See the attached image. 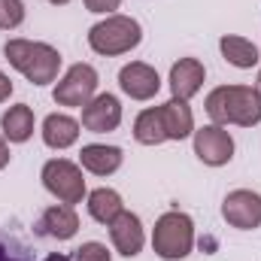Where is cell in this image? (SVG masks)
Listing matches in <instances>:
<instances>
[{"label": "cell", "mask_w": 261, "mask_h": 261, "mask_svg": "<svg viewBox=\"0 0 261 261\" xmlns=\"http://www.w3.org/2000/svg\"><path fill=\"white\" fill-rule=\"evenodd\" d=\"M49 3H52V6H67L70 0H49Z\"/></svg>", "instance_id": "f1b7e54d"}, {"label": "cell", "mask_w": 261, "mask_h": 261, "mask_svg": "<svg viewBox=\"0 0 261 261\" xmlns=\"http://www.w3.org/2000/svg\"><path fill=\"white\" fill-rule=\"evenodd\" d=\"M203 79H206V67L200 64L197 58H179L176 64L170 67L167 85H170V94L173 97L192 100L197 91L203 88Z\"/></svg>", "instance_id": "4fadbf2b"}, {"label": "cell", "mask_w": 261, "mask_h": 261, "mask_svg": "<svg viewBox=\"0 0 261 261\" xmlns=\"http://www.w3.org/2000/svg\"><path fill=\"white\" fill-rule=\"evenodd\" d=\"M82 128L88 134H110L122 125V100L110 91L94 94L85 107H82Z\"/></svg>", "instance_id": "9c48e42d"}, {"label": "cell", "mask_w": 261, "mask_h": 261, "mask_svg": "<svg viewBox=\"0 0 261 261\" xmlns=\"http://www.w3.org/2000/svg\"><path fill=\"white\" fill-rule=\"evenodd\" d=\"M70 258L73 261H113V252L107 249V243H100V240H88V243L76 246Z\"/></svg>", "instance_id": "603a6c76"}, {"label": "cell", "mask_w": 261, "mask_h": 261, "mask_svg": "<svg viewBox=\"0 0 261 261\" xmlns=\"http://www.w3.org/2000/svg\"><path fill=\"white\" fill-rule=\"evenodd\" d=\"M140 43H143V24L122 12H113L103 21L88 28V46H91V52H97L103 58L128 55Z\"/></svg>", "instance_id": "3957f363"}, {"label": "cell", "mask_w": 261, "mask_h": 261, "mask_svg": "<svg viewBox=\"0 0 261 261\" xmlns=\"http://www.w3.org/2000/svg\"><path fill=\"white\" fill-rule=\"evenodd\" d=\"M0 130L6 143H28L34 137V110L28 103H15L0 116Z\"/></svg>", "instance_id": "ac0fdd59"}, {"label": "cell", "mask_w": 261, "mask_h": 261, "mask_svg": "<svg viewBox=\"0 0 261 261\" xmlns=\"http://www.w3.org/2000/svg\"><path fill=\"white\" fill-rule=\"evenodd\" d=\"M119 88L130 100H152L161 91V76L146 61H130L119 70Z\"/></svg>", "instance_id": "8fae6325"}, {"label": "cell", "mask_w": 261, "mask_h": 261, "mask_svg": "<svg viewBox=\"0 0 261 261\" xmlns=\"http://www.w3.org/2000/svg\"><path fill=\"white\" fill-rule=\"evenodd\" d=\"M24 3L21 0H0V31H15L24 21Z\"/></svg>", "instance_id": "7402d4cb"}, {"label": "cell", "mask_w": 261, "mask_h": 261, "mask_svg": "<svg viewBox=\"0 0 261 261\" xmlns=\"http://www.w3.org/2000/svg\"><path fill=\"white\" fill-rule=\"evenodd\" d=\"M152 249L164 261H179L195 249V222L182 210H167L152 228Z\"/></svg>", "instance_id": "277c9868"}, {"label": "cell", "mask_w": 261, "mask_h": 261, "mask_svg": "<svg viewBox=\"0 0 261 261\" xmlns=\"http://www.w3.org/2000/svg\"><path fill=\"white\" fill-rule=\"evenodd\" d=\"M134 140L140 146H161V143H167V134H164V122H161V110L158 107H149V110H143L134 119Z\"/></svg>", "instance_id": "ffe728a7"}, {"label": "cell", "mask_w": 261, "mask_h": 261, "mask_svg": "<svg viewBox=\"0 0 261 261\" xmlns=\"http://www.w3.org/2000/svg\"><path fill=\"white\" fill-rule=\"evenodd\" d=\"M88 200H85V206H88V216L94 219V222H100V225H110L122 210H125V200L122 195L116 192V189H107V186H100V189H94V192H88Z\"/></svg>", "instance_id": "d6986e66"}, {"label": "cell", "mask_w": 261, "mask_h": 261, "mask_svg": "<svg viewBox=\"0 0 261 261\" xmlns=\"http://www.w3.org/2000/svg\"><path fill=\"white\" fill-rule=\"evenodd\" d=\"M43 261H73L70 255H64V252H52V255H46Z\"/></svg>", "instance_id": "4316f807"}, {"label": "cell", "mask_w": 261, "mask_h": 261, "mask_svg": "<svg viewBox=\"0 0 261 261\" xmlns=\"http://www.w3.org/2000/svg\"><path fill=\"white\" fill-rule=\"evenodd\" d=\"M97 85H100L97 70L91 64H82V61H79V64L67 67V73L55 82L52 97H55L58 107H76V110H82V107L97 94Z\"/></svg>", "instance_id": "8992f818"}, {"label": "cell", "mask_w": 261, "mask_h": 261, "mask_svg": "<svg viewBox=\"0 0 261 261\" xmlns=\"http://www.w3.org/2000/svg\"><path fill=\"white\" fill-rule=\"evenodd\" d=\"M192 143H195V155L206 167H225L234 158V137L222 128V125L195 128Z\"/></svg>", "instance_id": "ba28073f"}, {"label": "cell", "mask_w": 261, "mask_h": 261, "mask_svg": "<svg viewBox=\"0 0 261 261\" xmlns=\"http://www.w3.org/2000/svg\"><path fill=\"white\" fill-rule=\"evenodd\" d=\"M9 158H12L9 155V143H6V137H0V170L9 164Z\"/></svg>", "instance_id": "484cf974"}, {"label": "cell", "mask_w": 261, "mask_h": 261, "mask_svg": "<svg viewBox=\"0 0 261 261\" xmlns=\"http://www.w3.org/2000/svg\"><path fill=\"white\" fill-rule=\"evenodd\" d=\"M82 3H85V9L94 12V15H113V12L122 6V0H82Z\"/></svg>", "instance_id": "cb8c5ba5"}, {"label": "cell", "mask_w": 261, "mask_h": 261, "mask_svg": "<svg viewBox=\"0 0 261 261\" xmlns=\"http://www.w3.org/2000/svg\"><path fill=\"white\" fill-rule=\"evenodd\" d=\"M222 219L237 231L261 228V195L252 189H234L222 200Z\"/></svg>", "instance_id": "52a82bcc"}, {"label": "cell", "mask_w": 261, "mask_h": 261, "mask_svg": "<svg viewBox=\"0 0 261 261\" xmlns=\"http://www.w3.org/2000/svg\"><path fill=\"white\" fill-rule=\"evenodd\" d=\"M9 94H12V82H9V76L0 70V103H6V100H9Z\"/></svg>", "instance_id": "d4e9b609"}, {"label": "cell", "mask_w": 261, "mask_h": 261, "mask_svg": "<svg viewBox=\"0 0 261 261\" xmlns=\"http://www.w3.org/2000/svg\"><path fill=\"white\" fill-rule=\"evenodd\" d=\"M79 130H82V125L73 116H67V113H49L43 119V130L40 134H43V143L49 149L64 152V149H70L79 140Z\"/></svg>", "instance_id": "2e32d148"}, {"label": "cell", "mask_w": 261, "mask_h": 261, "mask_svg": "<svg viewBox=\"0 0 261 261\" xmlns=\"http://www.w3.org/2000/svg\"><path fill=\"white\" fill-rule=\"evenodd\" d=\"M219 52H222V58L228 64L237 67V70H252L261 61V49L252 40L240 37V34H225L219 40Z\"/></svg>", "instance_id": "e0dca14e"}, {"label": "cell", "mask_w": 261, "mask_h": 261, "mask_svg": "<svg viewBox=\"0 0 261 261\" xmlns=\"http://www.w3.org/2000/svg\"><path fill=\"white\" fill-rule=\"evenodd\" d=\"M0 261H34V252L24 240H18L15 234L0 231Z\"/></svg>", "instance_id": "44dd1931"}, {"label": "cell", "mask_w": 261, "mask_h": 261, "mask_svg": "<svg viewBox=\"0 0 261 261\" xmlns=\"http://www.w3.org/2000/svg\"><path fill=\"white\" fill-rule=\"evenodd\" d=\"M255 91L261 94V70H258V76H255Z\"/></svg>", "instance_id": "83f0119b"}, {"label": "cell", "mask_w": 261, "mask_h": 261, "mask_svg": "<svg viewBox=\"0 0 261 261\" xmlns=\"http://www.w3.org/2000/svg\"><path fill=\"white\" fill-rule=\"evenodd\" d=\"M206 116L213 125H237V128H255L261 122V94L255 85H219L203 100Z\"/></svg>", "instance_id": "6da1fadb"}, {"label": "cell", "mask_w": 261, "mask_h": 261, "mask_svg": "<svg viewBox=\"0 0 261 261\" xmlns=\"http://www.w3.org/2000/svg\"><path fill=\"white\" fill-rule=\"evenodd\" d=\"M258 49H261V46H258Z\"/></svg>", "instance_id": "f546056e"}, {"label": "cell", "mask_w": 261, "mask_h": 261, "mask_svg": "<svg viewBox=\"0 0 261 261\" xmlns=\"http://www.w3.org/2000/svg\"><path fill=\"white\" fill-rule=\"evenodd\" d=\"M3 55L31 85H52V82H58L61 52L55 46H49V43L15 37V40H6Z\"/></svg>", "instance_id": "7a4b0ae2"}, {"label": "cell", "mask_w": 261, "mask_h": 261, "mask_svg": "<svg viewBox=\"0 0 261 261\" xmlns=\"http://www.w3.org/2000/svg\"><path fill=\"white\" fill-rule=\"evenodd\" d=\"M40 179L46 186V192L52 197H58L61 203L73 206V203H82V197L88 195L85 189V176H82V167L67 161V158H49L40 170Z\"/></svg>", "instance_id": "5b68a950"}, {"label": "cell", "mask_w": 261, "mask_h": 261, "mask_svg": "<svg viewBox=\"0 0 261 261\" xmlns=\"http://www.w3.org/2000/svg\"><path fill=\"white\" fill-rule=\"evenodd\" d=\"M110 240H113V249L125 258H137L146 246V231H143V222L137 213L130 210H122L110 225Z\"/></svg>", "instance_id": "30bf717a"}, {"label": "cell", "mask_w": 261, "mask_h": 261, "mask_svg": "<svg viewBox=\"0 0 261 261\" xmlns=\"http://www.w3.org/2000/svg\"><path fill=\"white\" fill-rule=\"evenodd\" d=\"M125 161V152L119 146H107V143H88L79 152V167L94 173V176H113Z\"/></svg>", "instance_id": "5bb4252c"}, {"label": "cell", "mask_w": 261, "mask_h": 261, "mask_svg": "<svg viewBox=\"0 0 261 261\" xmlns=\"http://www.w3.org/2000/svg\"><path fill=\"white\" fill-rule=\"evenodd\" d=\"M158 110H161V122H164L167 140H176V143H179V140H186V137L195 134V113H192L189 100L170 97V100H164Z\"/></svg>", "instance_id": "9a60e30c"}, {"label": "cell", "mask_w": 261, "mask_h": 261, "mask_svg": "<svg viewBox=\"0 0 261 261\" xmlns=\"http://www.w3.org/2000/svg\"><path fill=\"white\" fill-rule=\"evenodd\" d=\"M34 231H37L40 237H49V240L64 243V240H73V237H76V231H79V216H76L73 206L55 203V206H49V210L37 219Z\"/></svg>", "instance_id": "7c38bea8"}]
</instances>
